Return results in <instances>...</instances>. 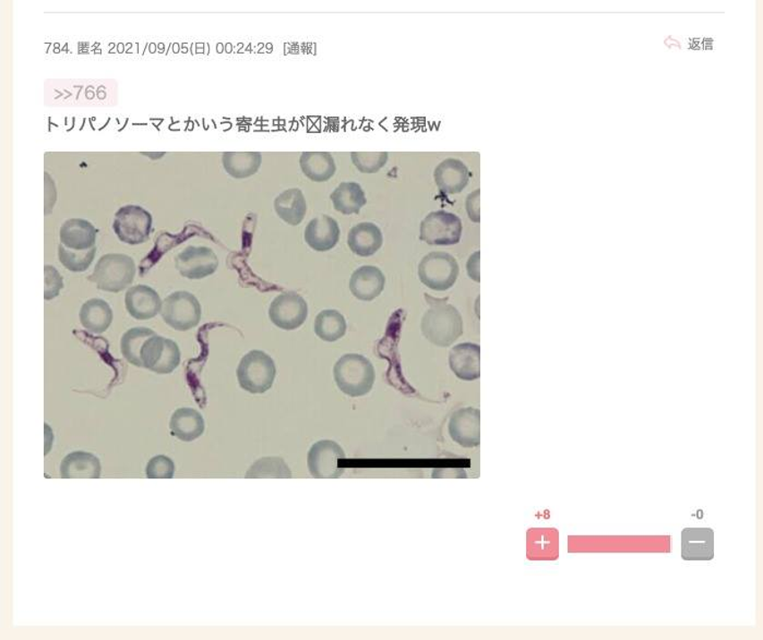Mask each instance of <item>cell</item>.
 I'll return each mask as SVG.
<instances>
[{"instance_id": "1", "label": "cell", "mask_w": 763, "mask_h": 640, "mask_svg": "<svg viewBox=\"0 0 763 640\" xmlns=\"http://www.w3.org/2000/svg\"><path fill=\"white\" fill-rule=\"evenodd\" d=\"M420 329L430 343L449 347L463 333L462 316L457 307L440 302L426 311Z\"/></svg>"}, {"instance_id": "2", "label": "cell", "mask_w": 763, "mask_h": 640, "mask_svg": "<svg viewBox=\"0 0 763 640\" xmlns=\"http://www.w3.org/2000/svg\"><path fill=\"white\" fill-rule=\"evenodd\" d=\"M334 375L339 390L351 397L369 394L376 379L373 364L359 354L342 356L336 361Z\"/></svg>"}, {"instance_id": "3", "label": "cell", "mask_w": 763, "mask_h": 640, "mask_svg": "<svg viewBox=\"0 0 763 640\" xmlns=\"http://www.w3.org/2000/svg\"><path fill=\"white\" fill-rule=\"evenodd\" d=\"M136 272L132 257L121 253H110L97 261L89 280L97 285V290L121 292L132 284Z\"/></svg>"}, {"instance_id": "4", "label": "cell", "mask_w": 763, "mask_h": 640, "mask_svg": "<svg viewBox=\"0 0 763 640\" xmlns=\"http://www.w3.org/2000/svg\"><path fill=\"white\" fill-rule=\"evenodd\" d=\"M236 374L242 390L262 394L274 385L276 368L274 359L265 351L251 350L242 357Z\"/></svg>"}, {"instance_id": "5", "label": "cell", "mask_w": 763, "mask_h": 640, "mask_svg": "<svg viewBox=\"0 0 763 640\" xmlns=\"http://www.w3.org/2000/svg\"><path fill=\"white\" fill-rule=\"evenodd\" d=\"M160 314L173 330L186 332L199 324L202 310L199 300L191 292L175 291L162 302Z\"/></svg>"}, {"instance_id": "6", "label": "cell", "mask_w": 763, "mask_h": 640, "mask_svg": "<svg viewBox=\"0 0 763 640\" xmlns=\"http://www.w3.org/2000/svg\"><path fill=\"white\" fill-rule=\"evenodd\" d=\"M459 272L457 260L445 252L429 253L419 265L420 282L436 291L450 290L457 282Z\"/></svg>"}, {"instance_id": "7", "label": "cell", "mask_w": 763, "mask_h": 640, "mask_svg": "<svg viewBox=\"0 0 763 640\" xmlns=\"http://www.w3.org/2000/svg\"><path fill=\"white\" fill-rule=\"evenodd\" d=\"M113 230L118 240L125 244H145L151 234L152 216L141 206H123L116 213Z\"/></svg>"}, {"instance_id": "8", "label": "cell", "mask_w": 763, "mask_h": 640, "mask_svg": "<svg viewBox=\"0 0 763 640\" xmlns=\"http://www.w3.org/2000/svg\"><path fill=\"white\" fill-rule=\"evenodd\" d=\"M462 236V222L445 211L429 213L420 223V240L432 246H454Z\"/></svg>"}, {"instance_id": "9", "label": "cell", "mask_w": 763, "mask_h": 640, "mask_svg": "<svg viewBox=\"0 0 763 640\" xmlns=\"http://www.w3.org/2000/svg\"><path fill=\"white\" fill-rule=\"evenodd\" d=\"M143 368L157 375H170L181 364L180 347L174 341L153 335L141 349Z\"/></svg>"}, {"instance_id": "10", "label": "cell", "mask_w": 763, "mask_h": 640, "mask_svg": "<svg viewBox=\"0 0 763 640\" xmlns=\"http://www.w3.org/2000/svg\"><path fill=\"white\" fill-rule=\"evenodd\" d=\"M309 305L296 292H284L276 298L269 307V317L281 330L293 331L305 324Z\"/></svg>"}, {"instance_id": "11", "label": "cell", "mask_w": 763, "mask_h": 640, "mask_svg": "<svg viewBox=\"0 0 763 640\" xmlns=\"http://www.w3.org/2000/svg\"><path fill=\"white\" fill-rule=\"evenodd\" d=\"M175 267L188 280H202L216 272L219 259L210 248L188 247L176 257Z\"/></svg>"}, {"instance_id": "12", "label": "cell", "mask_w": 763, "mask_h": 640, "mask_svg": "<svg viewBox=\"0 0 763 640\" xmlns=\"http://www.w3.org/2000/svg\"><path fill=\"white\" fill-rule=\"evenodd\" d=\"M344 458L343 450L334 441H319L309 451V468L317 478H334L341 475L338 463Z\"/></svg>"}, {"instance_id": "13", "label": "cell", "mask_w": 763, "mask_h": 640, "mask_svg": "<svg viewBox=\"0 0 763 640\" xmlns=\"http://www.w3.org/2000/svg\"><path fill=\"white\" fill-rule=\"evenodd\" d=\"M162 302L157 291L147 285L131 287L125 296L128 314L139 321L150 320L160 314Z\"/></svg>"}, {"instance_id": "14", "label": "cell", "mask_w": 763, "mask_h": 640, "mask_svg": "<svg viewBox=\"0 0 763 640\" xmlns=\"http://www.w3.org/2000/svg\"><path fill=\"white\" fill-rule=\"evenodd\" d=\"M682 558L711 560L715 558V532L711 528H685L682 532Z\"/></svg>"}, {"instance_id": "15", "label": "cell", "mask_w": 763, "mask_h": 640, "mask_svg": "<svg viewBox=\"0 0 763 640\" xmlns=\"http://www.w3.org/2000/svg\"><path fill=\"white\" fill-rule=\"evenodd\" d=\"M479 410L462 408L451 417L449 434L455 442L465 448H473L479 444Z\"/></svg>"}, {"instance_id": "16", "label": "cell", "mask_w": 763, "mask_h": 640, "mask_svg": "<svg viewBox=\"0 0 763 640\" xmlns=\"http://www.w3.org/2000/svg\"><path fill=\"white\" fill-rule=\"evenodd\" d=\"M340 240V227L334 218L320 215L309 222L305 230V241L311 249L325 252L334 249Z\"/></svg>"}, {"instance_id": "17", "label": "cell", "mask_w": 763, "mask_h": 640, "mask_svg": "<svg viewBox=\"0 0 763 640\" xmlns=\"http://www.w3.org/2000/svg\"><path fill=\"white\" fill-rule=\"evenodd\" d=\"M449 366L455 376L463 381H474L480 376V347L463 343L450 351Z\"/></svg>"}, {"instance_id": "18", "label": "cell", "mask_w": 763, "mask_h": 640, "mask_svg": "<svg viewBox=\"0 0 763 640\" xmlns=\"http://www.w3.org/2000/svg\"><path fill=\"white\" fill-rule=\"evenodd\" d=\"M386 277L378 267L365 265L356 270L350 280V291L361 301L376 299L385 290Z\"/></svg>"}, {"instance_id": "19", "label": "cell", "mask_w": 763, "mask_h": 640, "mask_svg": "<svg viewBox=\"0 0 763 640\" xmlns=\"http://www.w3.org/2000/svg\"><path fill=\"white\" fill-rule=\"evenodd\" d=\"M96 227L81 218H72L64 223L59 237L62 245L69 250L86 251L96 247Z\"/></svg>"}, {"instance_id": "20", "label": "cell", "mask_w": 763, "mask_h": 640, "mask_svg": "<svg viewBox=\"0 0 763 640\" xmlns=\"http://www.w3.org/2000/svg\"><path fill=\"white\" fill-rule=\"evenodd\" d=\"M435 181L440 191L447 195H455L468 186L470 173L463 162L457 158H447L435 170Z\"/></svg>"}, {"instance_id": "21", "label": "cell", "mask_w": 763, "mask_h": 640, "mask_svg": "<svg viewBox=\"0 0 763 640\" xmlns=\"http://www.w3.org/2000/svg\"><path fill=\"white\" fill-rule=\"evenodd\" d=\"M61 475L64 479H97L101 476V463L97 456L88 451H72L63 459Z\"/></svg>"}, {"instance_id": "22", "label": "cell", "mask_w": 763, "mask_h": 640, "mask_svg": "<svg viewBox=\"0 0 763 640\" xmlns=\"http://www.w3.org/2000/svg\"><path fill=\"white\" fill-rule=\"evenodd\" d=\"M384 237L378 226L373 223H360L349 232L348 245L352 252L360 257L374 256L381 246Z\"/></svg>"}, {"instance_id": "23", "label": "cell", "mask_w": 763, "mask_h": 640, "mask_svg": "<svg viewBox=\"0 0 763 640\" xmlns=\"http://www.w3.org/2000/svg\"><path fill=\"white\" fill-rule=\"evenodd\" d=\"M205 420L199 413L192 408H180L175 411L171 417L170 429L173 435L178 440L184 442H192V441L200 438L205 433Z\"/></svg>"}, {"instance_id": "24", "label": "cell", "mask_w": 763, "mask_h": 640, "mask_svg": "<svg viewBox=\"0 0 763 640\" xmlns=\"http://www.w3.org/2000/svg\"><path fill=\"white\" fill-rule=\"evenodd\" d=\"M81 325L92 334H102L113 322V310L106 300L93 298L84 302L81 314Z\"/></svg>"}, {"instance_id": "25", "label": "cell", "mask_w": 763, "mask_h": 640, "mask_svg": "<svg viewBox=\"0 0 763 640\" xmlns=\"http://www.w3.org/2000/svg\"><path fill=\"white\" fill-rule=\"evenodd\" d=\"M276 215L287 224L296 226L304 220L307 212L306 200L300 189H290L276 198Z\"/></svg>"}, {"instance_id": "26", "label": "cell", "mask_w": 763, "mask_h": 640, "mask_svg": "<svg viewBox=\"0 0 763 640\" xmlns=\"http://www.w3.org/2000/svg\"><path fill=\"white\" fill-rule=\"evenodd\" d=\"M529 559L555 560L558 558V532L556 529H531L528 534Z\"/></svg>"}, {"instance_id": "27", "label": "cell", "mask_w": 763, "mask_h": 640, "mask_svg": "<svg viewBox=\"0 0 763 640\" xmlns=\"http://www.w3.org/2000/svg\"><path fill=\"white\" fill-rule=\"evenodd\" d=\"M336 211L344 215H359L366 205L363 189L356 182H343L331 195Z\"/></svg>"}, {"instance_id": "28", "label": "cell", "mask_w": 763, "mask_h": 640, "mask_svg": "<svg viewBox=\"0 0 763 640\" xmlns=\"http://www.w3.org/2000/svg\"><path fill=\"white\" fill-rule=\"evenodd\" d=\"M301 171L314 181H329L335 173V164L329 153L306 152L301 157Z\"/></svg>"}, {"instance_id": "29", "label": "cell", "mask_w": 763, "mask_h": 640, "mask_svg": "<svg viewBox=\"0 0 763 640\" xmlns=\"http://www.w3.org/2000/svg\"><path fill=\"white\" fill-rule=\"evenodd\" d=\"M156 332L148 327H132L123 335L121 340V350L129 364L143 368L141 361V349L147 340L156 335Z\"/></svg>"}, {"instance_id": "30", "label": "cell", "mask_w": 763, "mask_h": 640, "mask_svg": "<svg viewBox=\"0 0 763 640\" xmlns=\"http://www.w3.org/2000/svg\"><path fill=\"white\" fill-rule=\"evenodd\" d=\"M315 333L325 341H336L346 333L345 317L336 310H324L315 320Z\"/></svg>"}, {"instance_id": "31", "label": "cell", "mask_w": 763, "mask_h": 640, "mask_svg": "<svg viewBox=\"0 0 763 640\" xmlns=\"http://www.w3.org/2000/svg\"><path fill=\"white\" fill-rule=\"evenodd\" d=\"M223 163L230 175L244 178L256 173L260 166L261 156L259 153H225Z\"/></svg>"}, {"instance_id": "32", "label": "cell", "mask_w": 763, "mask_h": 640, "mask_svg": "<svg viewBox=\"0 0 763 640\" xmlns=\"http://www.w3.org/2000/svg\"><path fill=\"white\" fill-rule=\"evenodd\" d=\"M97 255L96 247L91 250L73 251L67 249L62 244L58 247V257L62 265L68 271L74 273L86 272L92 265L94 257Z\"/></svg>"}, {"instance_id": "33", "label": "cell", "mask_w": 763, "mask_h": 640, "mask_svg": "<svg viewBox=\"0 0 763 640\" xmlns=\"http://www.w3.org/2000/svg\"><path fill=\"white\" fill-rule=\"evenodd\" d=\"M352 161L359 171L366 173L378 172L388 161L386 152H354L351 154Z\"/></svg>"}, {"instance_id": "34", "label": "cell", "mask_w": 763, "mask_h": 640, "mask_svg": "<svg viewBox=\"0 0 763 640\" xmlns=\"http://www.w3.org/2000/svg\"><path fill=\"white\" fill-rule=\"evenodd\" d=\"M175 473V466L171 459L157 455L148 461L146 468L147 477L150 479H170Z\"/></svg>"}, {"instance_id": "35", "label": "cell", "mask_w": 763, "mask_h": 640, "mask_svg": "<svg viewBox=\"0 0 763 640\" xmlns=\"http://www.w3.org/2000/svg\"><path fill=\"white\" fill-rule=\"evenodd\" d=\"M46 291L44 298L46 300H52L59 296V292L64 289V281L59 272L55 267L51 265L46 266Z\"/></svg>"}, {"instance_id": "36", "label": "cell", "mask_w": 763, "mask_h": 640, "mask_svg": "<svg viewBox=\"0 0 763 640\" xmlns=\"http://www.w3.org/2000/svg\"><path fill=\"white\" fill-rule=\"evenodd\" d=\"M479 190H477V192L471 193L467 202L469 216L471 220L477 223L480 221L479 215L475 212V208L479 212Z\"/></svg>"}]
</instances>
